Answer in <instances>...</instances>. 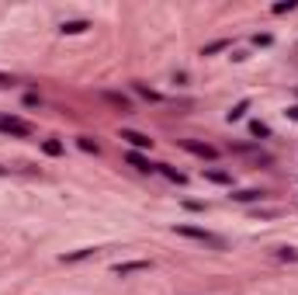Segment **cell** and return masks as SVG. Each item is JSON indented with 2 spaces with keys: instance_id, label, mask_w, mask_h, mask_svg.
I'll use <instances>...</instances> for the list:
<instances>
[{
  "instance_id": "obj_7",
  "label": "cell",
  "mask_w": 298,
  "mask_h": 295,
  "mask_svg": "<svg viewBox=\"0 0 298 295\" xmlns=\"http://www.w3.org/2000/svg\"><path fill=\"white\" fill-rule=\"evenodd\" d=\"M87 28H90L87 21H66V24H63L66 35H80V31H87Z\"/></svg>"
},
{
  "instance_id": "obj_9",
  "label": "cell",
  "mask_w": 298,
  "mask_h": 295,
  "mask_svg": "<svg viewBox=\"0 0 298 295\" xmlns=\"http://www.w3.org/2000/svg\"><path fill=\"white\" fill-rule=\"evenodd\" d=\"M128 163H132V167H135V170H153V167H149V160H146V157H139V153H135V150H132V153H128Z\"/></svg>"
},
{
  "instance_id": "obj_18",
  "label": "cell",
  "mask_w": 298,
  "mask_h": 295,
  "mask_svg": "<svg viewBox=\"0 0 298 295\" xmlns=\"http://www.w3.org/2000/svg\"><path fill=\"white\" fill-rule=\"evenodd\" d=\"M135 91H139L142 97H149V101H160V94H156V91H149L146 84H135Z\"/></svg>"
},
{
  "instance_id": "obj_20",
  "label": "cell",
  "mask_w": 298,
  "mask_h": 295,
  "mask_svg": "<svg viewBox=\"0 0 298 295\" xmlns=\"http://www.w3.org/2000/svg\"><path fill=\"white\" fill-rule=\"evenodd\" d=\"M288 11H295V0H288V4H274V14H288Z\"/></svg>"
},
{
  "instance_id": "obj_16",
  "label": "cell",
  "mask_w": 298,
  "mask_h": 295,
  "mask_svg": "<svg viewBox=\"0 0 298 295\" xmlns=\"http://www.w3.org/2000/svg\"><path fill=\"white\" fill-rule=\"evenodd\" d=\"M250 132H253V136H260V139H264V136H271V129H267L264 122H253V125H250Z\"/></svg>"
},
{
  "instance_id": "obj_12",
  "label": "cell",
  "mask_w": 298,
  "mask_h": 295,
  "mask_svg": "<svg viewBox=\"0 0 298 295\" xmlns=\"http://www.w3.org/2000/svg\"><path fill=\"white\" fill-rule=\"evenodd\" d=\"M104 101H111V104H115V108H122V112H128V97H122V94H104Z\"/></svg>"
},
{
  "instance_id": "obj_10",
  "label": "cell",
  "mask_w": 298,
  "mask_h": 295,
  "mask_svg": "<svg viewBox=\"0 0 298 295\" xmlns=\"http://www.w3.org/2000/svg\"><path fill=\"white\" fill-rule=\"evenodd\" d=\"M77 146H80L84 153H97V150H101V146H97V142H94L90 136H80V139H77Z\"/></svg>"
},
{
  "instance_id": "obj_4",
  "label": "cell",
  "mask_w": 298,
  "mask_h": 295,
  "mask_svg": "<svg viewBox=\"0 0 298 295\" xmlns=\"http://www.w3.org/2000/svg\"><path fill=\"white\" fill-rule=\"evenodd\" d=\"M122 139L132 146V150H149V146H153V139L142 136V132H135V129H122Z\"/></svg>"
},
{
  "instance_id": "obj_1",
  "label": "cell",
  "mask_w": 298,
  "mask_h": 295,
  "mask_svg": "<svg viewBox=\"0 0 298 295\" xmlns=\"http://www.w3.org/2000/svg\"><path fill=\"white\" fill-rule=\"evenodd\" d=\"M177 233L188 236V240H198V243H208V247H215V250L226 247V243H222V236H215V233H208V229H198V226H177Z\"/></svg>"
},
{
  "instance_id": "obj_15",
  "label": "cell",
  "mask_w": 298,
  "mask_h": 295,
  "mask_svg": "<svg viewBox=\"0 0 298 295\" xmlns=\"http://www.w3.org/2000/svg\"><path fill=\"white\" fill-rule=\"evenodd\" d=\"M222 49H229V42H226V39H218V42L205 45V56H212V52H222Z\"/></svg>"
},
{
  "instance_id": "obj_3",
  "label": "cell",
  "mask_w": 298,
  "mask_h": 295,
  "mask_svg": "<svg viewBox=\"0 0 298 295\" xmlns=\"http://www.w3.org/2000/svg\"><path fill=\"white\" fill-rule=\"evenodd\" d=\"M0 132H11V136H31V125L24 118H0Z\"/></svg>"
},
{
  "instance_id": "obj_22",
  "label": "cell",
  "mask_w": 298,
  "mask_h": 295,
  "mask_svg": "<svg viewBox=\"0 0 298 295\" xmlns=\"http://www.w3.org/2000/svg\"><path fill=\"white\" fill-rule=\"evenodd\" d=\"M11 84V77H7V73H0V87H7Z\"/></svg>"
},
{
  "instance_id": "obj_17",
  "label": "cell",
  "mask_w": 298,
  "mask_h": 295,
  "mask_svg": "<svg viewBox=\"0 0 298 295\" xmlns=\"http://www.w3.org/2000/svg\"><path fill=\"white\" fill-rule=\"evenodd\" d=\"M277 257H281V261H298V250L295 247H284V250H277Z\"/></svg>"
},
{
  "instance_id": "obj_8",
  "label": "cell",
  "mask_w": 298,
  "mask_h": 295,
  "mask_svg": "<svg viewBox=\"0 0 298 295\" xmlns=\"http://www.w3.org/2000/svg\"><path fill=\"white\" fill-rule=\"evenodd\" d=\"M205 177L215 181V184H233V177H229L226 170H205Z\"/></svg>"
},
{
  "instance_id": "obj_14",
  "label": "cell",
  "mask_w": 298,
  "mask_h": 295,
  "mask_svg": "<svg viewBox=\"0 0 298 295\" xmlns=\"http://www.w3.org/2000/svg\"><path fill=\"white\" fill-rule=\"evenodd\" d=\"M236 202H260L264 198V191H239V195H233Z\"/></svg>"
},
{
  "instance_id": "obj_13",
  "label": "cell",
  "mask_w": 298,
  "mask_h": 295,
  "mask_svg": "<svg viewBox=\"0 0 298 295\" xmlns=\"http://www.w3.org/2000/svg\"><path fill=\"white\" fill-rule=\"evenodd\" d=\"M90 253H94V247H84V250H77V253H66L63 261H66V264H73V261H84V257H90Z\"/></svg>"
},
{
  "instance_id": "obj_6",
  "label": "cell",
  "mask_w": 298,
  "mask_h": 295,
  "mask_svg": "<svg viewBox=\"0 0 298 295\" xmlns=\"http://www.w3.org/2000/svg\"><path fill=\"white\" fill-rule=\"evenodd\" d=\"M156 170H160L167 181H173V184H184V174H180V170H173V167H167V163H156Z\"/></svg>"
},
{
  "instance_id": "obj_2",
  "label": "cell",
  "mask_w": 298,
  "mask_h": 295,
  "mask_svg": "<svg viewBox=\"0 0 298 295\" xmlns=\"http://www.w3.org/2000/svg\"><path fill=\"white\" fill-rule=\"evenodd\" d=\"M184 150L194 153V157H201V160H215V157H218L215 146H208V142H194V139H184Z\"/></svg>"
},
{
  "instance_id": "obj_19",
  "label": "cell",
  "mask_w": 298,
  "mask_h": 295,
  "mask_svg": "<svg viewBox=\"0 0 298 295\" xmlns=\"http://www.w3.org/2000/svg\"><path fill=\"white\" fill-rule=\"evenodd\" d=\"M246 115V101H239L236 108H233V112H229V118H243Z\"/></svg>"
},
{
  "instance_id": "obj_11",
  "label": "cell",
  "mask_w": 298,
  "mask_h": 295,
  "mask_svg": "<svg viewBox=\"0 0 298 295\" xmlns=\"http://www.w3.org/2000/svg\"><path fill=\"white\" fill-rule=\"evenodd\" d=\"M42 150H45L49 157H59V153H63V142H59V139H45V142H42Z\"/></svg>"
},
{
  "instance_id": "obj_5",
  "label": "cell",
  "mask_w": 298,
  "mask_h": 295,
  "mask_svg": "<svg viewBox=\"0 0 298 295\" xmlns=\"http://www.w3.org/2000/svg\"><path fill=\"white\" fill-rule=\"evenodd\" d=\"M135 271H149V261H125L115 268V274H135Z\"/></svg>"
},
{
  "instance_id": "obj_21",
  "label": "cell",
  "mask_w": 298,
  "mask_h": 295,
  "mask_svg": "<svg viewBox=\"0 0 298 295\" xmlns=\"http://www.w3.org/2000/svg\"><path fill=\"white\" fill-rule=\"evenodd\" d=\"M288 118H295V122H298V104H295V108H288Z\"/></svg>"
}]
</instances>
